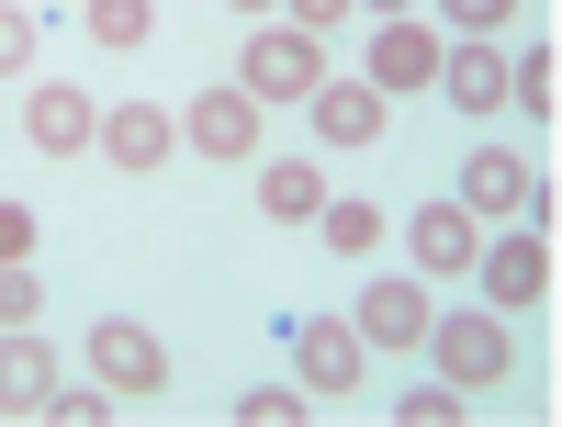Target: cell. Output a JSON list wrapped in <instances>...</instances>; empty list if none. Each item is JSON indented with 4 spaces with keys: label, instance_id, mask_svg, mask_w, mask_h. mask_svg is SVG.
<instances>
[{
    "label": "cell",
    "instance_id": "cell-4",
    "mask_svg": "<svg viewBox=\"0 0 562 427\" xmlns=\"http://www.w3.org/2000/svg\"><path fill=\"white\" fill-rule=\"evenodd\" d=\"M90 383H113V394H169V349H158V326L102 315V326H90Z\"/></svg>",
    "mask_w": 562,
    "mask_h": 427
},
{
    "label": "cell",
    "instance_id": "cell-25",
    "mask_svg": "<svg viewBox=\"0 0 562 427\" xmlns=\"http://www.w3.org/2000/svg\"><path fill=\"white\" fill-rule=\"evenodd\" d=\"M23 259H34V214L0 203V270H23Z\"/></svg>",
    "mask_w": 562,
    "mask_h": 427
},
{
    "label": "cell",
    "instance_id": "cell-11",
    "mask_svg": "<svg viewBox=\"0 0 562 427\" xmlns=\"http://www.w3.org/2000/svg\"><path fill=\"white\" fill-rule=\"evenodd\" d=\"M405 248H416V270H473V248H484V214H461V203H416L405 214Z\"/></svg>",
    "mask_w": 562,
    "mask_h": 427
},
{
    "label": "cell",
    "instance_id": "cell-18",
    "mask_svg": "<svg viewBox=\"0 0 562 427\" xmlns=\"http://www.w3.org/2000/svg\"><path fill=\"white\" fill-rule=\"evenodd\" d=\"M315 236H326V248H338V259H371V248H383V214H371V203H349V192H326Z\"/></svg>",
    "mask_w": 562,
    "mask_h": 427
},
{
    "label": "cell",
    "instance_id": "cell-16",
    "mask_svg": "<svg viewBox=\"0 0 562 427\" xmlns=\"http://www.w3.org/2000/svg\"><path fill=\"white\" fill-rule=\"evenodd\" d=\"M461 214H529V169L484 147V158H461Z\"/></svg>",
    "mask_w": 562,
    "mask_h": 427
},
{
    "label": "cell",
    "instance_id": "cell-5",
    "mask_svg": "<svg viewBox=\"0 0 562 427\" xmlns=\"http://www.w3.org/2000/svg\"><path fill=\"white\" fill-rule=\"evenodd\" d=\"M304 113H315V147H383V124H394V102L371 79H315Z\"/></svg>",
    "mask_w": 562,
    "mask_h": 427
},
{
    "label": "cell",
    "instance_id": "cell-14",
    "mask_svg": "<svg viewBox=\"0 0 562 427\" xmlns=\"http://www.w3.org/2000/svg\"><path fill=\"white\" fill-rule=\"evenodd\" d=\"M428 90H450V113H506V57H495V45H450V57H439V79Z\"/></svg>",
    "mask_w": 562,
    "mask_h": 427
},
{
    "label": "cell",
    "instance_id": "cell-6",
    "mask_svg": "<svg viewBox=\"0 0 562 427\" xmlns=\"http://www.w3.org/2000/svg\"><path fill=\"white\" fill-rule=\"evenodd\" d=\"M293 360H304V394H315V405L360 394V326H349V315H304V326H293Z\"/></svg>",
    "mask_w": 562,
    "mask_h": 427
},
{
    "label": "cell",
    "instance_id": "cell-22",
    "mask_svg": "<svg viewBox=\"0 0 562 427\" xmlns=\"http://www.w3.org/2000/svg\"><path fill=\"white\" fill-rule=\"evenodd\" d=\"M34 12H23V0H0V79H12V68H34Z\"/></svg>",
    "mask_w": 562,
    "mask_h": 427
},
{
    "label": "cell",
    "instance_id": "cell-15",
    "mask_svg": "<svg viewBox=\"0 0 562 427\" xmlns=\"http://www.w3.org/2000/svg\"><path fill=\"white\" fill-rule=\"evenodd\" d=\"M259 214H270V225H315V214H326V169H315V158H270V169H259Z\"/></svg>",
    "mask_w": 562,
    "mask_h": 427
},
{
    "label": "cell",
    "instance_id": "cell-28",
    "mask_svg": "<svg viewBox=\"0 0 562 427\" xmlns=\"http://www.w3.org/2000/svg\"><path fill=\"white\" fill-rule=\"evenodd\" d=\"M360 12H383V23H394V12H416V0H360Z\"/></svg>",
    "mask_w": 562,
    "mask_h": 427
},
{
    "label": "cell",
    "instance_id": "cell-23",
    "mask_svg": "<svg viewBox=\"0 0 562 427\" xmlns=\"http://www.w3.org/2000/svg\"><path fill=\"white\" fill-rule=\"evenodd\" d=\"M394 416H405V427H450V416H461V383H416Z\"/></svg>",
    "mask_w": 562,
    "mask_h": 427
},
{
    "label": "cell",
    "instance_id": "cell-7",
    "mask_svg": "<svg viewBox=\"0 0 562 427\" xmlns=\"http://www.w3.org/2000/svg\"><path fill=\"white\" fill-rule=\"evenodd\" d=\"M428 281H405V270H383V281H371V293H360V349H416V338H428Z\"/></svg>",
    "mask_w": 562,
    "mask_h": 427
},
{
    "label": "cell",
    "instance_id": "cell-9",
    "mask_svg": "<svg viewBox=\"0 0 562 427\" xmlns=\"http://www.w3.org/2000/svg\"><path fill=\"white\" fill-rule=\"evenodd\" d=\"M439 57H450V45L416 23V12H394L383 34H371V90H383V102H394V90H428V79H439Z\"/></svg>",
    "mask_w": 562,
    "mask_h": 427
},
{
    "label": "cell",
    "instance_id": "cell-17",
    "mask_svg": "<svg viewBox=\"0 0 562 427\" xmlns=\"http://www.w3.org/2000/svg\"><path fill=\"white\" fill-rule=\"evenodd\" d=\"M79 23H90V45H113V57H135V45L158 34V0H79Z\"/></svg>",
    "mask_w": 562,
    "mask_h": 427
},
{
    "label": "cell",
    "instance_id": "cell-19",
    "mask_svg": "<svg viewBox=\"0 0 562 427\" xmlns=\"http://www.w3.org/2000/svg\"><path fill=\"white\" fill-rule=\"evenodd\" d=\"M304 405H315L304 383H248L237 394V427H304Z\"/></svg>",
    "mask_w": 562,
    "mask_h": 427
},
{
    "label": "cell",
    "instance_id": "cell-29",
    "mask_svg": "<svg viewBox=\"0 0 562 427\" xmlns=\"http://www.w3.org/2000/svg\"><path fill=\"white\" fill-rule=\"evenodd\" d=\"M237 12H281V0H237Z\"/></svg>",
    "mask_w": 562,
    "mask_h": 427
},
{
    "label": "cell",
    "instance_id": "cell-2",
    "mask_svg": "<svg viewBox=\"0 0 562 427\" xmlns=\"http://www.w3.org/2000/svg\"><path fill=\"white\" fill-rule=\"evenodd\" d=\"M439 360V383H461V394H484V383H506V315H428V338H416Z\"/></svg>",
    "mask_w": 562,
    "mask_h": 427
},
{
    "label": "cell",
    "instance_id": "cell-10",
    "mask_svg": "<svg viewBox=\"0 0 562 427\" xmlns=\"http://www.w3.org/2000/svg\"><path fill=\"white\" fill-rule=\"evenodd\" d=\"M180 135H192L203 158H225V169H248V158H259V102H248V90H203V102L180 113Z\"/></svg>",
    "mask_w": 562,
    "mask_h": 427
},
{
    "label": "cell",
    "instance_id": "cell-26",
    "mask_svg": "<svg viewBox=\"0 0 562 427\" xmlns=\"http://www.w3.org/2000/svg\"><path fill=\"white\" fill-rule=\"evenodd\" d=\"M34 304H45L34 270H0V326H34Z\"/></svg>",
    "mask_w": 562,
    "mask_h": 427
},
{
    "label": "cell",
    "instance_id": "cell-1",
    "mask_svg": "<svg viewBox=\"0 0 562 427\" xmlns=\"http://www.w3.org/2000/svg\"><path fill=\"white\" fill-rule=\"evenodd\" d=\"M315 79H326V34H304V23H259L248 57H237V90H248V102H304Z\"/></svg>",
    "mask_w": 562,
    "mask_h": 427
},
{
    "label": "cell",
    "instance_id": "cell-27",
    "mask_svg": "<svg viewBox=\"0 0 562 427\" xmlns=\"http://www.w3.org/2000/svg\"><path fill=\"white\" fill-rule=\"evenodd\" d=\"M439 12H450V23H461V34H495V23H506V12H518V0H439Z\"/></svg>",
    "mask_w": 562,
    "mask_h": 427
},
{
    "label": "cell",
    "instance_id": "cell-24",
    "mask_svg": "<svg viewBox=\"0 0 562 427\" xmlns=\"http://www.w3.org/2000/svg\"><path fill=\"white\" fill-rule=\"evenodd\" d=\"M360 12V0H281V23H304V34H338Z\"/></svg>",
    "mask_w": 562,
    "mask_h": 427
},
{
    "label": "cell",
    "instance_id": "cell-21",
    "mask_svg": "<svg viewBox=\"0 0 562 427\" xmlns=\"http://www.w3.org/2000/svg\"><path fill=\"white\" fill-rule=\"evenodd\" d=\"M45 416H57V427H102V416H113V383H57Z\"/></svg>",
    "mask_w": 562,
    "mask_h": 427
},
{
    "label": "cell",
    "instance_id": "cell-12",
    "mask_svg": "<svg viewBox=\"0 0 562 427\" xmlns=\"http://www.w3.org/2000/svg\"><path fill=\"white\" fill-rule=\"evenodd\" d=\"M169 147H180V124H169L158 102H113V113H102V158H113V169L147 180V169H169Z\"/></svg>",
    "mask_w": 562,
    "mask_h": 427
},
{
    "label": "cell",
    "instance_id": "cell-20",
    "mask_svg": "<svg viewBox=\"0 0 562 427\" xmlns=\"http://www.w3.org/2000/svg\"><path fill=\"white\" fill-rule=\"evenodd\" d=\"M506 102H518L529 124H551V45H529V57H506Z\"/></svg>",
    "mask_w": 562,
    "mask_h": 427
},
{
    "label": "cell",
    "instance_id": "cell-3",
    "mask_svg": "<svg viewBox=\"0 0 562 427\" xmlns=\"http://www.w3.org/2000/svg\"><path fill=\"white\" fill-rule=\"evenodd\" d=\"M473 270H484V304H495V315L551 304V236H540V225H518V236H495V248H473Z\"/></svg>",
    "mask_w": 562,
    "mask_h": 427
},
{
    "label": "cell",
    "instance_id": "cell-13",
    "mask_svg": "<svg viewBox=\"0 0 562 427\" xmlns=\"http://www.w3.org/2000/svg\"><path fill=\"white\" fill-rule=\"evenodd\" d=\"M23 135H34L45 158H79V147H102V113H90V90H34Z\"/></svg>",
    "mask_w": 562,
    "mask_h": 427
},
{
    "label": "cell",
    "instance_id": "cell-8",
    "mask_svg": "<svg viewBox=\"0 0 562 427\" xmlns=\"http://www.w3.org/2000/svg\"><path fill=\"white\" fill-rule=\"evenodd\" d=\"M57 383H68L57 349H45L34 326H0V416H45V405H57Z\"/></svg>",
    "mask_w": 562,
    "mask_h": 427
}]
</instances>
